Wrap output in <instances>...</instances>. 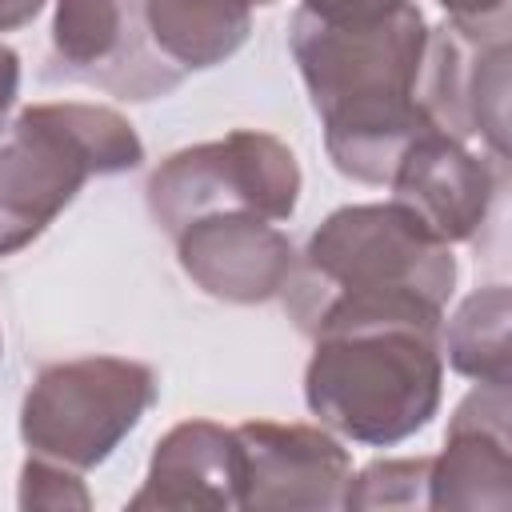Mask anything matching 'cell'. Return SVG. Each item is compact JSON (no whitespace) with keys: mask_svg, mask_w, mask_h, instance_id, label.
<instances>
[{"mask_svg":"<svg viewBox=\"0 0 512 512\" xmlns=\"http://www.w3.org/2000/svg\"><path fill=\"white\" fill-rule=\"evenodd\" d=\"M428 24L412 0L308 8L292 16V56L324 120L332 164L360 184H388L400 152L432 124L416 96Z\"/></svg>","mask_w":512,"mask_h":512,"instance_id":"obj_1","label":"cell"},{"mask_svg":"<svg viewBox=\"0 0 512 512\" xmlns=\"http://www.w3.org/2000/svg\"><path fill=\"white\" fill-rule=\"evenodd\" d=\"M452 284V244L436 240L404 204L388 200L332 212L304 244L280 296L296 328L312 340L368 328L436 336Z\"/></svg>","mask_w":512,"mask_h":512,"instance_id":"obj_2","label":"cell"},{"mask_svg":"<svg viewBox=\"0 0 512 512\" xmlns=\"http://www.w3.org/2000/svg\"><path fill=\"white\" fill-rule=\"evenodd\" d=\"M440 380L436 336L368 328L316 340L304 368V400L324 428L368 448H392L436 416Z\"/></svg>","mask_w":512,"mask_h":512,"instance_id":"obj_3","label":"cell"},{"mask_svg":"<svg viewBox=\"0 0 512 512\" xmlns=\"http://www.w3.org/2000/svg\"><path fill=\"white\" fill-rule=\"evenodd\" d=\"M144 160L132 124L104 104H32L0 140V256L32 244L92 176Z\"/></svg>","mask_w":512,"mask_h":512,"instance_id":"obj_4","label":"cell"},{"mask_svg":"<svg viewBox=\"0 0 512 512\" xmlns=\"http://www.w3.org/2000/svg\"><path fill=\"white\" fill-rule=\"evenodd\" d=\"M156 400L148 364L120 356H84L36 376L20 408V436L32 456L88 472L144 420Z\"/></svg>","mask_w":512,"mask_h":512,"instance_id":"obj_5","label":"cell"},{"mask_svg":"<svg viewBox=\"0 0 512 512\" xmlns=\"http://www.w3.org/2000/svg\"><path fill=\"white\" fill-rule=\"evenodd\" d=\"M296 200L300 168L292 148L252 128L184 148L148 180V212L164 232H176L208 212H252L276 224L296 212Z\"/></svg>","mask_w":512,"mask_h":512,"instance_id":"obj_6","label":"cell"},{"mask_svg":"<svg viewBox=\"0 0 512 512\" xmlns=\"http://www.w3.org/2000/svg\"><path fill=\"white\" fill-rule=\"evenodd\" d=\"M428 92L420 96L432 124L456 140L480 136L496 164L508 160V28L444 24L428 32Z\"/></svg>","mask_w":512,"mask_h":512,"instance_id":"obj_7","label":"cell"},{"mask_svg":"<svg viewBox=\"0 0 512 512\" xmlns=\"http://www.w3.org/2000/svg\"><path fill=\"white\" fill-rule=\"evenodd\" d=\"M140 0H56L52 56L68 76L100 80L128 100H152L180 84V68L140 48Z\"/></svg>","mask_w":512,"mask_h":512,"instance_id":"obj_8","label":"cell"},{"mask_svg":"<svg viewBox=\"0 0 512 512\" xmlns=\"http://www.w3.org/2000/svg\"><path fill=\"white\" fill-rule=\"evenodd\" d=\"M172 236L180 268L208 296L228 304H264L280 296L296 264L292 240L252 212H208Z\"/></svg>","mask_w":512,"mask_h":512,"instance_id":"obj_9","label":"cell"},{"mask_svg":"<svg viewBox=\"0 0 512 512\" xmlns=\"http://www.w3.org/2000/svg\"><path fill=\"white\" fill-rule=\"evenodd\" d=\"M244 448L240 508H340L352 460L320 428L252 420L236 428Z\"/></svg>","mask_w":512,"mask_h":512,"instance_id":"obj_10","label":"cell"},{"mask_svg":"<svg viewBox=\"0 0 512 512\" xmlns=\"http://www.w3.org/2000/svg\"><path fill=\"white\" fill-rule=\"evenodd\" d=\"M388 184L392 200L404 204L444 244L472 240L496 196V172L488 160L472 156L456 136L440 128L420 132L400 152Z\"/></svg>","mask_w":512,"mask_h":512,"instance_id":"obj_11","label":"cell"},{"mask_svg":"<svg viewBox=\"0 0 512 512\" xmlns=\"http://www.w3.org/2000/svg\"><path fill=\"white\" fill-rule=\"evenodd\" d=\"M508 388L476 384L452 412L444 452L428 468V508H492L512 504L508 452Z\"/></svg>","mask_w":512,"mask_h":512,"instance_id":"obj_12","label":"cell"},{"mask_svg":"<svg viewBox=\"0 0 512 512\" xmlns=\"http://www.w3.org/2000/svg\"><path fill=\"white\" fill-rule=\"evenodd\" d=\"M240 488L244 448L236 428L184 420L156 444L148 476L128 508H240Z\"/></svg>","mask_w":512,"mask_h":512,"instance_id":"obj_13","label":"cell"},{"mask_svg":"<svg viewBox=\"0 0 512 512\" xmlns=\"http://www.w3.org/2000/svg\"><path fill=\"white\" fill-rule=\"evenodd\" d=\"M144 32L172 68L224 64L252 32V4L244 0H140Z\"/></svg>","mask_w":512,"mask_h":512,"instance_id":"obj_14","label":"cell"},{"mask_svg":"<svg viewBox=\"0 0 512 512\" xmlns=\"http://www.w3.org/2000/svg\"><path fill=\"white\" fill-rule=\"evenodd\" d=\"M508 288L492 284L472 292L444 328L448 364L476 380L508 388Z\"/></svg>","mask_w":512,"mask_h":512,"instance_id":"obj_15","label":"cell"},{"mask_svg":"<svg viewBox=\"0 0 512 512\" xmlns=\"http://www.w3.org/2000/svg\"><path fill=\"white\" fill-rule=\"evenodd\" d=\"M428 468L432 456L376 460L360 476H348L340 508H428Z\"/></svg>","mask_w":512,"mask_h":512,"instance_id":"obj_16","label":"cell"},{"mask_svg":"<svg viewBox=\"0 0 512 512\" xmlns=\"http://www.w3.org/2000/svg\"><path fill=\"white\" fill-rule=\"evenodd\" d=\"M20 508H80L84 512L92 508V496L80 484L76 468L32 456L20 472Z\"/></svg>","mask_w":512,"mask_h":512,"instance_id":"obj_17","label":"cell"},{"mask_svg":"<svg viewBox=\"0 0 512 512\" xmlns=\"http://www.w3.org/2000/svg\"><path fill=\"white\" fill-rule=\"evenodd\" d=\"M440 8L464 28H508V0H440Z\"/></svg>","mask_w":512,"mask_h":512,"instance_id":"obj_18","label":"cell"},{"mask_svg":"<svg viewBox=\"0 0 512 512\" xmlns=\"http://www.w3.org/2000/svg\"><path fill=\"white\" fill-rule=\"evenodd\" d=\"M16 92H20V56L8 44H0V124L16 104Z\"/></svg>","mask_w":512,"mask_h":512,"instance_id":"obj_19","label":"cell"},{"mask_svg":"<svg viewBox=\"0 0 512 512\" xmlns=\"http://www.w3.org/2000/svg\"><path fill=\"white\" fill-rule=\"evenodd\" d=\"M40 8H44V0H0V32L32 24Z\"/></svg>","mask_w":512,"mask_h":512,"instance_id":"obj_20","label":"cell"},{"mask_svg":"<svg viewBox=\"0 0 512 512\" xmlns=\"http://www.w3.org/2000/svg\"><path fill=\"white\" fill-rule=\"evenodd\" d=\"M308 8H356V4H380V0H304Z\"/></svg>","mask_w":512,"mask_h":512,"instance_id":"obj_21","label":"cell"},{"mask_svg":"<svg viewBox=\"0 0 512 512\" xmlns=\"http://www.w3.org/2000/svg\"><path fill=\"white\" fill-rule=\"evenodd\" d=\"M244 4H272V0H244Z\"/></svg>","mask_w":512,"mask_h":512,"instance_id":"obj_22","label":"cell"}]
</instances>
